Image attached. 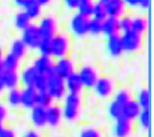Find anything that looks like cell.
Here are the masks:
<instances>
[{"instance_id":"cell-25","label":"cell","mask_w":154,"mask_h":137,"mask_svg":"<svg viewBox=\"0 0 154 137\" xmlns=\"http://www.w3.org/2000/svg\"><path fill=\"white\" fill-rule=\"evenodd\" d=\"M27 47L26 45L23 43L21 39H15L14 41L11 43L9 52L11 54H13L14 56H16L17 58H19L20 60L26 55L27 53Z\"/></svg>"},{"instance_id":"cell-15","label":"cell","mask_w":154,"mask_h":137,"mask_svg":"<svg viewBox=\"0 0 154 137\" xmlns=\"http://www.w3.org/2000/svg\"><path fill=\"white\" fill-rule=\"evenodd\" d=\"M36 95L37 91L34 87H24L22 90H20V106L25 109H31L36 105Z\"/></svg>"},{"instance_id":"cell-39","label":"cell","mask_w":154,"mask_h":137,"mask_svg":"<svg viewBox=\"0 0 154 137\" xmlns=\"http://www.w3.org/2000/svg\"><path fill=\"white\" fill-rule=\"evenodd\" d=\"M131 22H132V18H130L128 16H121L120 18H118L119 30L122 32L131 30Z\"/></svg>"},{"instance_id":"cell-42","label":"cell","mask_w":154,"mask_h":137,"mask_svg":"<svg viewBox=\"0 0 154 137\" xmlns=\"http://www.w3.org/2000/svg\"><path fill=\"white\" fill-rule=\"evenodd\" d=\"M8 116V110L4 104L0 103V122L3 123Z\"/></svg>"},{"instance_id":"cell-5","label":"cell","mask_w":154,"mask_h":137,"mask_svg":"<svg viewBox=\"0 0 154 137\" xmlns=\"http://www.w3.org/2000/svg\"><path fill=\"white\" fill-rule=\"evenodd\" d=\"M93 89H94L96 96H98L101 99H107L110 96H112L113 92H114V81L107 76L99 77Z\"/></svg>"},{"instance_id":"cell-18","label":"cell","mask_w":154,"mask_h":137,"mask_svg":"<svg viewBox=\"0 0 154 137\" xmlns=\"http://www.w3.org/2000/svg\"><path fill=\"white\" fill-rule=\"evenodd\" d=\"M107 15L109 17H114V18H120L124 15L126 5H125L123 0H110L105 4Z\"/></svg>"},{"instance_id":"cell-49","label":"cell","mask_w":154,"mask_h":137,"mask_svg":"<svg viewBox=\"0 0 154 137\" xmlns=\"http://www.w3.org/2000/svg\"><path fill=\"white\" fill-rule=\"evenodd\" d=\"M5 89V87L3 85V83H2V80H1V77H0V93L3 92Z\"/></svg>"},{"instance_id":"cell-29","label":"cell","mask_w":154,"mask_h":137,"mask_svg":"<svg viewBox=\"0 0 154 137\" xmlns=\"http://www.w3.org/2000/svg\"><path fill=\"white\" fill-rule=\"evenodd\" d=\"M107 113H108L109 117L114 121L116 119L120 118L121 116H123V105L118 103L117 101L112 100L109 103L108 108H107Z\"/></svg>"},{"instance_id":"cell-11","label":"cell","mask_w":154,"mask_h":137,"mask_svg":"<svg viewBox=\"0 0 154 137\" xmlns=\"http://www.w3.org/2000/svg\"><path fill=\"white\" fill-rule=\"evenodd\" d=\"M46 112V126L51 128V129H56L60 127V124L63 120L62 107L59 105H54L51 104L48 108H45Z\"/></svg>"},{"instance_id":"cell-13","label":"cell","mask_w":154,"mask_h":137,"mask_svg":"<svg viewBox=\"0 0 154 137\" xmlns=\"http://www.w3.org/2000/svg\"><path fill=\"white\" fill-rule=\"evenodd\" d=\"M30 122L32 126L36 129H42L46 127V112L45 108L35 105L30 109L29 115Z\"/></svg>"},{"instance_id":"cell-54","label":"cell","mask_w":154,"mask_h":137,"mask_svg":"<svg viewBox=\"0 0 154 137\" xmlns=\"http://www.w3.org/2000/svg\"><path fill=\"white\" fill-rule=\"evenodd\" d=\"M51 137H59V136H51Z\"/></svg>"},{"instance_id":"cell-27","label":"cell","mask_w":154,"mask_h":137,"mask_svg":"<svg viewBox=\"0 0 154 137\" xmlns=\"http://www.w3.org/2000/svg\"><path fill=\"white\" fill-rule=\"evenodd\" d=\"M136 101L137 103L140 105L142 109H146L150 108L151 106V94L150 91L146 88H143L141 90H139L136 95Z\"/></svg>"},{"instance_id":"cell-8","label":"cell","mask_w":154,"mask_h":137,"mask_svg":"<svg viewBox=\"0 0 154 137\" xmlns=\"http://www.w3.org/2000/svg\"><path fill=\"white\" fill-rule=\"evenodd\" d=\"M80 79L82 81L84 88L91 89L94 87L96 81L99 78L98 71L92 65H83L78 71Z\"/></svg>"},{"instance_id":"cell-35","label":"cell","mask_w":154,"mask_h":137,"mask_svg":"<svg viewBox=\"0 0 154 137\" xmlns=\"http://www.w3.org/2000/svg\"><path fill=\"white\" fill-rule=\"evenodd\" d=\"M93 1H84V2H79L77 6V10L78 13L81 14L83 16L89 17L92 16V12H93Z\"/></svg>"},{"instance_id":"cell-48","label":"cell","mask_w":154,"mask_h":137,"mask_svg":"<svg viewBox=\"0 0 154 137\" xmlns=\"http://www.w3.org/2000/svg\"><path fill=\"white\" fill-rule=\"evenodd\" d=\"M34 1H36L40 6H45V5L51 3V0H34Z\"/></svg>"},{"instance_id":"cell-19","label":"cell","mask_w":154,"mask_h":137,"mask_svg":"<svg viewBox=\"0 0 154 137\" xmlns=\"http://www.w3.org/2000/svg\"><path fill=\"white\" fill-rule=\"evenodd\" d=\"M38 75L39 74L37 73V71L34 69V67L32 65L27 66L25 68H23L22 71L20 72L19 74L20 82L22 83V85L24 87H33Z\"/></svg>"},{"instance_id":"cell-3","label":"cell","mask_w":154,"mask_h":137,"mask_svg":"<svg viewBox=\"0 0 154 137\" xmlns=\"http://www.w3.org/2000/svg\"><path fill=\"white\" fill-rule=\"evenodd\" d=\"M121 46L123 52L126 53H134L141 48L142 45V35L136 32L129 30L123 32L120 36Z\"/></svg>"},{"instance_id":"cell-4","label":"cell","mask_w":154,"mask_h":137,"mask_svg":"<svg viewBox=\"0 0 154 137\" xmlns=\"http://www.w3.org/2000/svg\"><path fill=\"white\" fill-rule=\"evenodd\" d=\"M51 56L59 59V58L66 57L69 50V41L68 36L63 33L54 34L51 39Z\"/></svg>"},{"instance_id":"cell-52","label":"cell","mask_w":154,"mask_h":137,"mask_svg":"<svg viewBox=\"0 0 154 137\" xmlns=\"http://www.w3.org/2000/svg\"><path fill=\"white\" fill-rule=\"evenodd\" d=\"M3 128H4V125H3V123H1V122H0V134H1L2 130H3Z\"/></svg>"},{"instance_id":"cell-46","label":"cell","mask_w":154,"mask_h":137,"mask_svg":"<svg viewBox=\"0 0 154 137\" xmlns=\"http://www.w3.org/2000/svg\"><path fill=\"white\" fill-rule=\"evenodd\" d=\"M126 6L130 7H136L137 6V0H123Z\"/></svg>"},{"instance_id":"cell-51","label":"cell","mask_w":154,"mask_h":137,"mask_svg":"<svg viewBox=\"0 0 154 137\" xmlns=\"http://www.w3.org/2000/svg\"><path fill=\"white\" fill-rule=\"evenodd\" d=\"M2 57H3V51H2L1 47H0V62H1V60H2Z\"/></svg>"},{"instance_id":"cell-26","label":"cell","mask_w":154,"mask_h":137,"mask_svg":"<svg viewBox=\"0 0 154 137\" xmlns=\"http://www.w3.org/2000/svg\"><path fill=\"white\" fill-rule=\"evenodd\" d=\"M6 102L7 105L11 108H18L21 103L20 98V90L18 88L8 89L6 93Z\"/></svg>"},{"instance_id":"cell-33","label":"cell","mask_w":154,"mask_h":137,"mask_svg":"<svg viewBox=\"0 0 154 137\" xmlns=\"http://www.w3.org/2000/svg\"><path fill=\"white\" fill-rule=\"evenodd\" d=\"M54 99L51 97L46 91H37L36 95V105L42 106L43 108H48L51 104H54Z\"/></svg>"},{"instance_id":"cell-24","label":"cell","mask_w":154,"mask_h":137,"mask_svg":"<svg viewBox=\"0 0 154 137\" xmlns=\"http://www.w3.org/2000/svg\"><path fill=\"white\" fill-rule=\"evenodd\" d=\"M138 125L142 131H148L151 127V110L150 108L142 109L137 117Z\"/></svg>"},{"instance_id":"cell-37","label":"cell","mask_w":154,"mask_h":137,"mask_svg":"<svg viewBox=\"0 0 154 137\" xmlns=\"http://www.w3.org/2000/svg\"><path fill=\"white\" fill-rule=\"evenodd\" d=\"M131 99H132V95H131V93H130L129 90L120 89V90H118V91L115 93L114 99H113V100L117 101L118 103L124 105V104H126L127 102L130 101Z\"/></svg>"},{"instance_id":"cell-6","label":"cell","mask_w":154,"mask_h":137,"mask_svg":"<svg viewBox=\"0 0 154 137\" xmlns=\"http://www.w3.org/2000/svg\"><path fill=\"white\" fill-rule=\"evenodd\" d=\"M42 37L40 35L39 30L36 25L30 24L24 30H22L21 40L23 41L27 48L29 49H37Z\"/></svg>"},{"instance_id":"cell-38","label":"cell","mask_w":154,"mask_h":137,"mask_svg":"<svg viewBox=\"0 0 154 137\" xmlns=\"http://www.w3.org/2000/svg\"><path fill=\"white\" fill-rule=\"evenodd\" d=\"M40 55L45 56H51V39H42L38 47H37Z\"/></svg>"},{"instance_id":"cell-22","label":"cell","mask_w":154,"mask_h":137,"mask_svg":"<svg viewBox=\"0 0 154 137\" xmlns=\"http://www.w3.org/2000/svg\"><path fill=\"white\" fill-rule=\"evenodd\" d=\"M103 24V34L108 37L112 35H117L119 33V24H118V18L114 17H107L105 20L102 21Z\"/></svg>"},{"instance_id":"cell-50","label":"cell","mask_w":154,"mask_h":137,"mask_svg":"<svg viewBox=\"0 0 154 137\" xmlns=\"http://www.w3.org/2000/svg\"><path fill=\"white\" fill-rule=\"evenodd\" d=\"M110 0H98V2H100V3H103V4H106L107 2H109Z\"/></svg>"},{"instance_id":"cell-2","label":"cell","mask_w":154,"mask_h":137,"mask_svg":"<svg viewBox=\"0 0 154 137\" xmlns=\"http://www.w3.org/2000/svg\"><path fill=\"white\" fill-rule=\"evenodd\" d=\"M45 91L51 95L54 100H60L66 94L65 79L57 75L54 70L46 75V89Z\"/></svg>"},{"instance_id":"cell-44","label":"cell","mask_w":154,"mask_h":137,"mask_svg":"<svg viewBox=\"0 0 154 137\" xmlns=\"http://www.w3.org/2000/svg\"><path fill=\"white\" fill-rule=\"evenodd\" d=\"M21 137H42L40 133L35 129H29L27 131H25L24 133L22 134Z\"/></svg>"},{"instance_id":"cell-36","label":"cell","mask_w":154,"mask_h":137,"mask_svg":"<svg viewBox=\"0 0 154 137\" xmlns=\"http://www.w3.org/2000/svg\"><path fill=\"white\" fill-rule=\"evenodd\" d=\"M79 137H103L101 130L95 126H86L79 132Z\"/></svg>"},{"instance_id":"cell-34","label":"cell","mask_w":154,"mask_h":137,"mask_svg":"<svg viewBox=\"0 0 154 137\" xmlns=\"http://www.w3.org/2000/svg\"><path fill=\"white\" fill-rule=\"evenodd\" d=\"M102 33H103V24H102V21H99V20L94 19V18L89 19L88 34L98 36Z\"/></svg>"},{"instance_id":"cell-21","label":"cell","mask_w":154,"mask_h":137,"mask_svg":"<svg viewBox=\"0 0 154 137\" xmlns=\"http://www.w3.org/2000/svg\"><path fill=\"white\" fill-rule=\"evenodd\" d=\"M141 110L142 108L137 103V101L134 100V99H131V100L128 101L126 104L123 105V116L132 121H135Z\"/></svg>"},{"instance_id":"cell-43","label":"cell","mask_w":154,"mask_h":137,"mask_svg":"<svg viewBox=\"0 0 154 137\" xmlns=\"http://www.w3.org/2000/svg\"><path fill=\"white\" fill-rule=\"evenodd\" d=\"M65 2V5L69 9H77V6L79 4V0H63Z\"/></svg>"},{"instance_id":"cell-14","label":"cell","mask_w":154,"mask_h":137,"mask_svg":"<svg viewBox=\"0 0 154 137\" xmlns=\"http://www.w3.org/2000/svg\"><path fill=\"white\" fill-rule=\"evenodd\" d=\"M32 66L39 75L46 76V75L49 74L54 70V61L51 56L39 55L38 57L34 59Z\"/></svg>"},{"instance_id":"cell-1","label":"cell","mask_w":154,"mask_h":137,"mask_svg":"<svg viewBox=\"0 0 154 137\" xmlns=\"http://www.w3.org/2000/svg\"><path fill=\"white\" fill-rule=\"evenodd\" d=\"M62 106L63 120L68 123H74L79 119L82 108V98L80 94L66 93Z\"/></svg>"},{"instance_id":"cell-9","label":"cell","mask_w":154,"mask_h":137,"mask_svg":"<svg viewBox=\"0 0 154 137\" xmlns=\"http://www.w3.org/2000/svg\"><path fill=\"white\" fill-rule=\"evenodd\" d=\"M88 17L77 13L72 17L71 21H69V28H71L72 34H75V36L83 37L88 34Z\"/></svg>"},{"instance_id":"cell-30","label":"cell","mask_w":154,"mask_h":137,"mask_svg":"<svg viewBox=\"0 0 154 137\" xmlns=\"http://www.w3.org/2000/svg\"><path fill=\"white\" fill-rule=\"evenodd\" d=\"M148 27V22L144 17H135L132 19L131 22V30L136 32V33L142 34L145 33V31L147 30Z\"/></svg>"},{"instance_id":"cell-41","label":"cell","mask_w":154,"mask_h":137,"mask_svg":"<svg viewBox=\"0 0 154 137\" xmlns=\"http://www.w3.org/2000/svg\"><path fill=\"white\" fill-rule=\"evenodd\" d=\"M0 137H17V134L12 128L4 127L1 134H0Z\"/></svg>"},{"instance_id":"cell-32","label":"cell","mask_w":154,"mask_h":137,"mask_svg":"<svg viewBox=\"0 0 154 137\" xmlns=\"http://www.w3.org/2000/svg\"><path fill=\"white\" fill-rule=\"evenodd\" d=\"M92 16L94 19H97V20H99V21H103V20H105L107 17H108V15H107L105 4L100 3V2H96V3H94V5H93Z\"/></svg>"},{"instance_id":"cell-53","label":"cell","mask_w":154,"mask_h":137,"mask_svg":"<svg viewBox=\"0 0 154 137\" xmlns=\"http://www.w3.org/2000/svg\"><path fill=\"white\" fill-rule=\"evenodd\" d=\"M84 1H92V0H79V2H84Z\"/></svg>"},{"instance_id":"cell-7","label":"cell","mask_w":154,"mask_h":137,"mask_svg":"<svg viewBox=\"0 0 154 137\" xmlns=\"http://www.w3.org/2000/svg\"><path fill=\"white\" fill-rule=\"evenodd\" d=\"M133 121L125 116L114 120L112 126L113 137H129L133 131Z\"/></svg>"},{"instance_id":"cell-16","label":"cell","mask_w":154,"mask_h":137,"mask_svg":"<svg viewBox=\"0 0 154 137\" xmlns=\"http://www.w3.org/2000/svg\"><path fill=\"white\" fill-rule=\"evenodd\" d=\"M66 89V93H72V94H80L82 93L84 86L82 84V81L80 79V76L78 72H72L71 75L65 79Z\"/></svg>"},{"instance_id":"cell-47","label":"cell","mask_w":154,"mask_h":137,"mask_svg":"<svg viewBox=\"0 0 154 137\" xmlns=\"http://www.w3.org/2000/svg\"><path fill=\"white\" fill-rule=\"evenodd\" d=\"M28 1L29 0H14V2H15V4L17 6L21 7V8H24V6L28 3Z\"/></svg>"},{"instance_id":"cell-23","label":"cell","mask_w":154,"mask_h":137,"mask_svg":"<svg viewBox=\"0 0 154 137\" xmlns=\"http://www.w3.org/2000/svg\"><path fill=\"white\" fill-rule=\"evenodd\" d=\"M20 60L19 58L14 56L13 54H11L10 52L6 55H3L1 60V64L3 69H7V70H18L20 66Z\"/></svg>"},{"instance_id":"cell-31","label":"cell","mask_w":154,"mask_h":137,"mask_svg":"<svg viewBox=\"0 0 154 137\" xmlns=\"http://www.w3.org/2000/svg\"><path fill=\"white\" fill-rule=\"evenodd\" d=\"M14 24H15L16 28L20 29V30H24L31 24V19L24 11H21V12L17 13L14 17Z\"/></svg>"},{"instance_id":"cell-12","label":"cell","mask_w":154,"mask_h":137,"mask_svg":"<svg viewBox=\"0 0 154 137\" xmlns=\"http://www.w3.org/2000/svg\"><path fill=\"white\" fill-rule=\"evenodd\" d=\"M54 72L63 79H66L69 75L75 72V64L66 56L59 58L56 62H54Z\"/></svg>"},{"instance_id":"cell-17","label":"cell","mask_w":154,"mask_h":137,"mask_svg":"<svg viewBox=\"0 0 154 137\" xmlns=\"http://www.w3.org/2000/svg\"><path fill=\"white\" fill-rule=\"evenodd\" d=\"M0 77H1L2 83L5 88L12 89L17 88L18 84L20 82L19 74L16 70H7V69H3L0 72Z\"/></svg>"},{"instance_id":"cell-10","label":"cell","mask_w":154,"mask_h":137,"mask_svg":"<svg viewBox=\"0 0 154 137\" xmlns=\"http://www.w3.org/2000/svg\"><path fill=\"white\" fill-rule=\"evenodd\" d=\"M36 26L43 39H51L57 34V22L51 15L42 17Z\"/></svg>"},{"instance_id":"cell-40","label":"cell","mask_w":154,"mask_h":137,"mask_svg":"<svg viewBox=\"0 0 154 137\" xmlns=\"http://www.w3.org/2000/svg\"><path fill=\"white\" fill-rule=\"evenodd\" d=\"M34 88L36 91H45L46 89V76L45 75H38L37 79L34 83Z\"/></svg>"},{"instance_id":"cell-45","label":"cell","mask_w":154,"mask_h":137,"mask_svg":"<svg viewBox=\"0 0 154 137\" xmlns=\"http://www.w3.org/2000/svg\"><path fill=\"white\" fill-rule=\"evenodd\" d=\"M137 6L141 9H148L150 6V0H137Z\"/></svg>"},{"instance_id":"cell-28","label":"cell","mask_w":154,"mask_h":137,"mask_svg":"<svg viewBox=\"0 0 154 137\" xmlns=\"http://www.w3.org/2000/svg\"><path fill=\"white\" fill-rule=\"evenodd\" d=\"M42 7L40 5L37 3L34 0H29L28 3L24 6V12L29 16V18L32 19H36L40 16V13H42Z\"/></svg>"},{"instance_id":"cell-20","label":"cell","mask_w":154,"mask_h":137,"mask_svg":"<svg viewBox=\"0 0 154 137\" xmlns=\"http://www.w3.org/2000/svg\"><path fill=\"white\" fill-rule=\"evenodd\" d=\"M106 49L108 54L113 58H118L121 56L122 53H123V50H122L119 34L108 36V39H107V43H106Z\"/></svg>"}]
</instances>
